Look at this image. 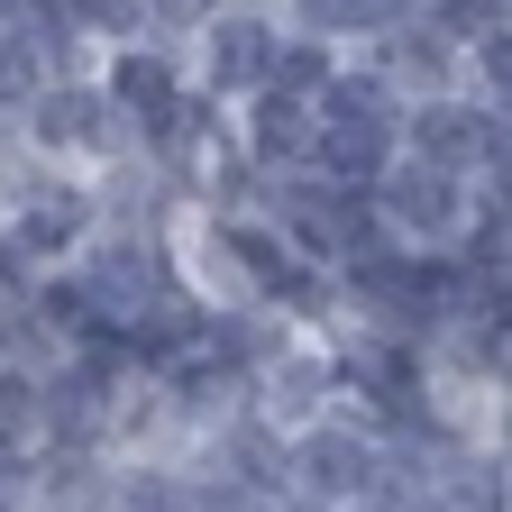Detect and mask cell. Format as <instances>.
<instances>
[{
  "label": "cell",
  "mask_w": 512,
  "mask_h": 512,
  "mask_svg": "<svg viewBox=\"0 0 512 512\" xmlns=\"http://www.w3.org/2000/svg\"><path fill=\"white\" fill-rule=\"evenodd\" d=\"M266 10H275V0H266Z\"/></svg>",
  "instance_id": "obj_12"
},
{
  "label": "cell",
  "mask_w": 512,
  "mask_h": 512,
  "mask_svg": "<svg viewBox=\"0 0 512 512\" xmlns=\"http://www.w3.org/2000/svg\"><path fill=\"white\" fill-rule=\"evenodd\" d=\"M275 46H284V19L266 10V0H229V10L183 46V64H192V92L202 101H220V110H238L247 92H266V64H275Z\"/></svg>",
  "instance_id": "obj_5"
},
{
  "label": "cell",
  "mask_w": 512,
  "mask_h": 512,
  "mask_svg": "<svg viewBox=\"0 0 512 512\" xmlns=\"http://www.w3.org/2000/svg\"><path fill=\"white\" fill-rule=\"evenodd\" d=\"M19 147H28L37 165H55V174H101L110 156H128L138 138H128V119L110 110V92L92 83V64H83V74H55V83L28 92Z\"/></svg>",
  "instance_id": "obj_1"
},
{
  "label": "cell",
  "mask_w": 512,
  "mask_h": 512,
  "mask_svg": "<svg viewBox=\"0 0 512 512\" xmlns=\"http://www.w3.org/2000/svg\"><path fill=\"white\" fill-rule=\"evenodd\" d=\"M339 64H348L339 46H320V37H293V28H284V46H275V64H266V92H284V101H302V110H311V101H320V83H330Z\"/></svg>",
  "instance_id": "obj_9"
},
{
  "label": "cell",
  "mask_w": 512,
  "mask_h": 512,
  "mask_svg": "<svg viewBox=\"0 0 512 512\" xmlns=\"http://www.w3.org/2000/svg\"><path fill=\"white\" fill-rule=\"evenodd\" d=\"M64 19H74V37L92 55H110V46L138 37V0H64Z\"/></svg>",
  "instance_id": "obj_11"
},
{
  "label": "cell",
  "mask_w": 512,
  "mask_h": 512,
  "mask_svg": "<svg viewBox=\"0 0 512 512\" xmlns=\"http://www.w3.org/2000/svg\"><path fill=\"white\" fill-rule=\"evenodd\" d=\"M403 156L467 174L476 192H503V174H512V119H503L494 101H476V92L403 101Z\"/></svg>",
  "instance_id": "obj_3"
},
{
  "label": "cell",
  "mask_w": 512,
  "mask_h": 512,
  "mask_svg": "<svg viewBox=\"0 0 512 512\" xmlns=\"http://www.w3.org/2000/svg\"><path fill=\"white\" fill-rule=\"evenodd\" d=\"M357 64L394 92V101H430V92H458V37H448L430 10H412V19H394L384 37H366L357 46Z\"/></svg>",
  "instance_id": "obj_7"
},
{
  "label": "cell",
  "mask_w": 512,
  "mask_h": 512,
  "mask_svg": "<svg viewBox=\"0 0 512 512\" xmlns=\"http://www.w3.org/2000/svg\"><path fill=\"white\" fill-rule=\"evenodd\" d=\"M384 485V439L357 421V412H320L302 430H284V494L302 503H366Z\"/></svg>",
  "instance_id": "obj_4"
},
{
  "label": "cell",
  "mask_w": 512,
  "mask_h": 512,
  "mask_svg": "<svg viewBox=\"0 0 512 512\" xmlns=\"http://www.w3.org/2000/svg\"><path fill=\"white\" fill-rule=\"evenodd\" d=\"M220 10H229V0H138V37H156V46H192Z\"/></svg>",
  "instance_id": "obj_10"
},
{
  "label": "cell",
  "mask_w": 512,
  "mask_h": 512,
  "mask_svg": "<svg viewBox=\"0 0 512 512\" xmlns=\"http://www.w3.org/2000/svg\"><path fill=\"white\" fill-rule=\"evenodd\" d=\"M92 83L110 92V110L128 119V138H147L156 119H174V101L192 92V64L183 46H156V37H128L110 55H92Z\"/></svg>",
  "instance_id": "obj_6"
},
{
  "label": "cell",
  "mask_w": 512,
  "mask_h": 512,
  "mask_svg": "<svg viewBox=\"0 0 512 512\" xmlns=\"http://www.w3.org/2000/svg\"><path fill=\"white\" fill-rule=\"evenodd\" d=\"M110 512H192V467L183 458H119Z\"/></svg>",
  "instance_id": "obj_8"
},
{
  "label": "cell",
  "mask_w": 512,
  "mask_h": 512,
  "mask_svg": "<svg viewBox=\"0 0 512 512\" xmlns=\"http://www.w3.org/2000/svg\"><path fill=\"white\" fill-rule=\"evenodd\" d=\"M366 211H375V229L394 238V247H412V256H448V247L467 238V220L485 211V192H476L467 174H448V165L394 156V165L366 183Z\"/></svg>",
  "instance_id": "obj_2"
}]
</instances>
